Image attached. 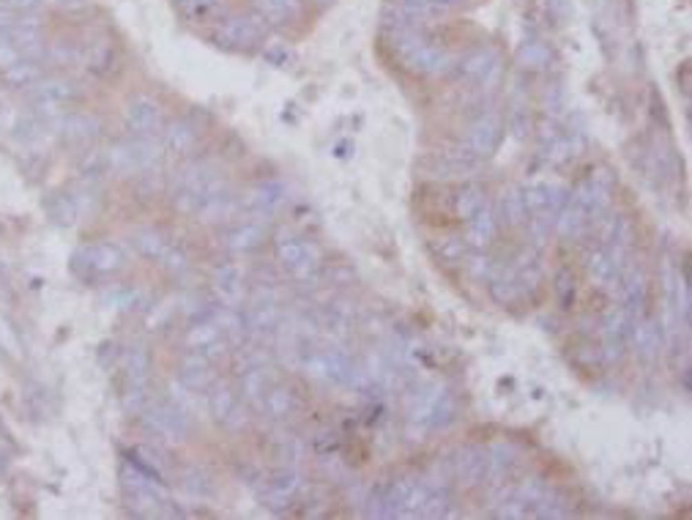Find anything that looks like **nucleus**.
Returning <instances> with one entry per match:
<instances>
[{
    "mask_svg": "<svg viewBox=\"0 0 692 520\" xmlns=\"http://www.w3.org/2000/svg\"><path fill=\"white\" fill-rule=\"evenodd\" d=\"M260 238H263V233L257 230V227H252V224H246V227H241V230H235L230 235V244L235 249H252V247H257L260 244Z\"/></svg>",
    "mask_w": 692,
    "mask_h": 520,
    "instance_id": "obj_3",
    "label": "nucleus"
},
{
    "mask_svg": "<svg viewBox=\"0 0 692 520\" xmlns=\"http://www.w3.org/2000/svg\"><path fill=\"white\" fill-rule=\"evenodd\" d=\"M214 411H217V416L219 419H230L238 414V405H235V400H233L230 392H219V394H214Z\"/></svg>",
    "mask_w": 692,
    "mask_h": 520,
    "instance_id": "obj_4",
    "label": "nucleus"
},
{
    "mask_svg": "<svg viewBox=\"0 0 692 520\" xmlns=\"http://www.w3.org/2000/svg\"><path fill=\"white\" fill-rule=\"evenodd\" d=\"M82 255H85L88 269H93V271H112V269H118V266L123 263L121 249H118V247H112V244H96V247H88Z\"/></svg>",
    "mask_w": 692,
    "mask_h": 520,
    "instance_id": "obj_1",
    "label": "nucleus"
},
{
    "mask_svg": "<svg viewBox=\"0 0 692 520\" xmlns=\"http://www.w3.org/2000/svg\"><path fill=\"white\" fill-rule=\"evenodd\" d=\"M279 258L285 260V266H290V269H301L304 263H307V249L301 247V244H296V241H282L279 244Z\"/></svg>",
    "mask_w": 692,
    "mask_h": 520,
    "instance_id": "obj_2",
    "label": "nucleus"
}]
</instances>
